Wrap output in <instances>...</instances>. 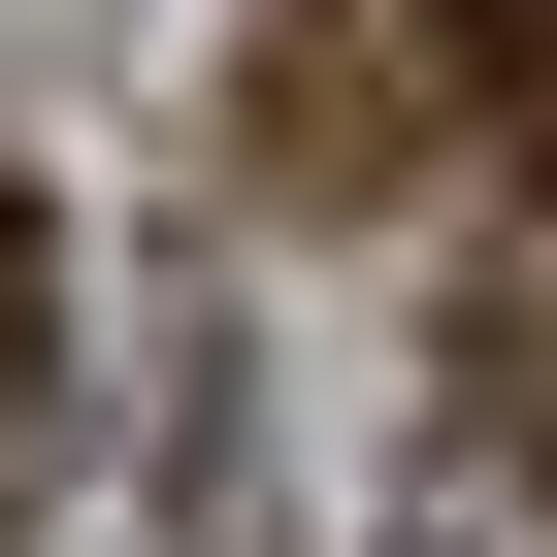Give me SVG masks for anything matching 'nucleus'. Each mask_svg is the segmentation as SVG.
Listing matches in <instances>:
<instances>
[{"mask_svg": "<svg viewBox=\"0 0 557 557\" xmlns=\"http://www.w3.org/2000/svg\"><path fill=\"white\" fill-rule=\"evenodd\" d=\"M34 329H66V230L0 197V426H34Z\"/></svg>", "mask_w": 557, "mask_h": 557, "instance_id": "f257e3e1", "label": "nucleus"}]
</instances>
